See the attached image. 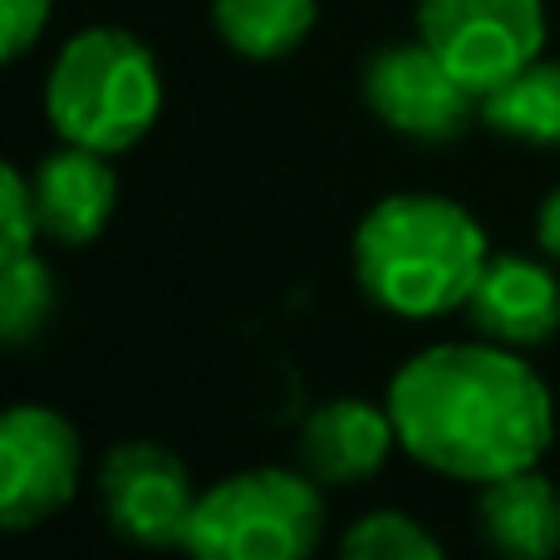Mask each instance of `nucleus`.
<instances>
[{
  "instance_id": "obj_1",
  "label": "nucleus",
  "mask_w": 560,
  "mask_h": 560,
  "mask_svg": "<svg viewBox=\"0 0 560 560\" xmlns=\"http://www.w3.org/2000/svg\"><path fill=\"white\" fill-rule=\"evenodd\" d=\"M398 447L457 482L536 467L556 438V404L506 345H433L388 378Z\"/></svg>"
},
{
  "instance_id": "obj_2",
  "label": "nucleus",
  "mask_w": 560,
  "mask_h": 560,
  "mask_svg": "<svg viewBox=\"0 0 560 560\" xmlns=\"http://www.w3.org/2000/svg\"><path fill=\"white\" fill-rule=\"evenodd\" d=\"M487 261V232L453 197H384L354 232V276L364 295L404 319L467 310Z\"/></svg>"
},
{
  "instance_id": "obj_3",
  "label": "nucleus",
  "mask_w": 560,
  "mask_h": 560,
  "mask_svg": "<svg viewBox=\"0 0 560 560\" xmlns=\"http://www.w3.org/2000/svg\"><path fill=\"white\" fill-rule=\"evenodd\" d=\"M163 108V74L143 39L128 30L94 25L59 49L45 84V114L65 143L94 153H124Z\"/></svg>"
},
{
  "instance_id": "obj_4",
  "label": "nucleus",
  "mask_w": 560,
  "mask_h": 560,
  "mask_svg": "<svg viewBox=\"0 0 560 560\" xmlns=\"http://www.w3.org/2000/svg\"><path fill=\"white\" fill-rule=\"evenodd\" d=\"M325 502L300 467H252L197 497L183 551L202 560H300L319 546Z\"/></svg>"
},
{
  "instance_id": "obj_5",
  "label": "nucleus",
  "mask_w": 560,
  "mask_h": 560,
  "mask_svg": "<svg viewBox=\"0 0 560 560\" xmlns=\"http://www.w3.org/2000/svg\"><path fill=\"white\" fill-rule=\"evenodd\" d=\"M418 39L487 98L546 49L541 0H418Z\"/></svg>"
},
{
  "instance_id": "obj_6",
  "label": "nucleus",
  "mask_w": 560,
  "mask_h": 560,
  "mask_svg": "<svg viewBox=\"0 0 560 560\" xmlns=\"http://www.w3.org/2000/svg\"><path fill=\"white\" fill-rule=\"evenodd\" d=\"M364 98L394 133L413 143H453L472 124V104L482 98L423 45V39H398L378 45L364 65Z\"/></svg>"
},
{
  "instance_id": "obj_7",
  "label": "nucleus",
  "mask_w": 560,
  "mask_h": 560,
  "mask_svg": "<svg viewBox=\"0 0 560 560\" xmlns=\"http://www.w3.org/2000/svg\"><path fill=\"white\" fill-rule=\"evenodd\" d=\"M79 433L45 404H15L0 418V526L25 532L55 516L79 482Z\"/></svg>"
},
{
  "instance_id": "obj_8",
  "label": "nucleus",
  "mask_w": 560,
  "mask_h": 560,
  "mask_svg": "<svg viewBox=\"0 0 560 560\" xmlns=\"http://www.w3.org/2000/svg\"><path fill=\"white\" fill-rule=\"evenodd\" d=\"M98 502L118 536L133 546H183L192 522V477L167 447L118 443L98 472Z\"/></svg>"
},
{
  "instance_id": "obj_9",
  "label": "nucleus",
  "mask_w": 560,
  "mask_h": 560,
  "mask_svg": "<svg viewBox=\"0 0 560 560\" xmlns=\"http://www.w3.org/2000/svg\"><path fill=\"white\" fill-rule=\"evenodd\" d=\"M394 443L398 428L388 408H374L364 398H329L305 418L295 453L319 487H359L388 463Z\"/></svg>"
},
{
  "instance_id": "obj_10",
  "label": "nucleus",
  "mask_w": 560,
  "mask_h": 560,
  "mask_svg": "<svg viewBox=\"0 0 560 560\" xmlns=\"http://www.w3.org/2000/svg\"><path fill=\"white\" fill-rule=\"evenodd\" d=\"M477 335L506 349H536L560 329V280L532 256H492L467 295Z\"/></svg>"
},
{
  "instance_id": "obj_11",
  "label": "nucleus",
  "mask_w": 560,
  "mask_h": 560,
  "mask_svg": "<svg viewBox=\"0 0 560 560\" xmlns=\"http://www.w3.org/2000/svg\"><path fill=\"white\" fill-rule=\"evenodd\" d=\"M35 207H39V232L55 236L59 246H89L108 226L118 202V177L108 167V153L65 143L39 163Z\"/></svg>"
},
{
  "instance_id": "obj_12",
  "label": "nucleus",
  "mask_w": 560,
  "mask_h": 560,
  "mask_svg": "<svg viewBox=\"0 0 560 560\" xmlns=\"http://www.w3.org/2000/svg\"><path fill=\"white\" fill-rule=\"evenodd\" d=\"M477 522H482V536L492 541V551L502 556L541 560L560 551V492L536 467L482 482Z\"/></svg>"
},
{
  "instance_id": "obj_13",
  "label": "nucleus",
  "mask_w": 560,
  "mask_h": 560,
  "mask_svg": "<svg viewBox=\"0 0 560 560\" xmlns=\"http://www.w3.org/2000/svg\"><path fill=\"white\" fill-rule=\"evenodd\" d=\"M482 124L532 148H560V59H532L482 98Z\"/></svg>"
},
{
  "instance_id": "obj_14",
  "label": "nucleus",
  "mask_w": 560,
  "mask_h": 560,
  "mask_svg": "<svg viewBox=\"0 0 560 560\" xmlns=\"http://www.w3.org/2000/svg\"><path fill=\"white\" fill-rule=\"evenodd\" d=\"M319 0H212V25L242 59H285L315 30Z\"/></svg>"
},
{
  "instance_id": "obj_15",
  "label": "nucleus",
  "mask_w": 560,
  "mask_h": 560,
  "mask_svg": "<svg viewBox=\"0 0 560 560\" xmlns=\"http://www.w3.org/2000/svg\"><path fill=\"white\" fill-rule=\"evenodd\" d=\"M55 315V276L35 252L0 261V339L30 345Z\"/></svg>"
},
{
  "instance_id": "obj_16",
  "label": "nucleus",
  "mask_w": 560,
  "mask_h": 560,
  "mask_svg": "<svg viewBox=\"0 0 560 560\" xmlns=\"http://www.w3.org/2000/svg\"><path fill=\"white\" fill-rule=\"evenodd\" d=\"M339 551H345V560H438L443 546H438V536L423 532L413 516L369 512L345 532Z\"/></svg>"
},
{
  "instance_id": "obj_17",
  "label": "nucleus",
  "mask_w": 560,
  "mask_h": 560,
  "mask_svg": "<svg viewBox=\"0 0 560 560\" xmlns=\"http://www.w3.org/2000/svg\"><path fill=\"white\" fill-rule=\"evenodd\" d=\"M39 236V207H35V183L20 173L15 163L0 167V261L35 252Z\"/></svg>"
},
{
  "instance_id": "obj_18",
  "label": "nucleus",
  "mask_w": 560,
  "mask_h": 560,
  "mask_svg": "<svg viewBox=\"0 0 560 560\" xmlns=\"http://www.w3.org/2000/svg\"><path fill=\"white\" fill-rule=\"evenodd\" d=\"M5 15V59H20L49 25V0H0Z\"/></svg>"
},
{
  "instance_id": "obj_19",
  "label": "nucleus",
  "mask_w": 560,
  "mask_h": 560,
  "mask_svg": "<svg viewBox=\"0 0 560 560\" xmlns=\"http://www.w3.org/2000/svg\"><path fill=\"white\" fill-rule=\"evenodd\" d=\"M536 246H541L551 261H560V187L541 202V212H536Z\"/></svg>"
}]
</instances>
